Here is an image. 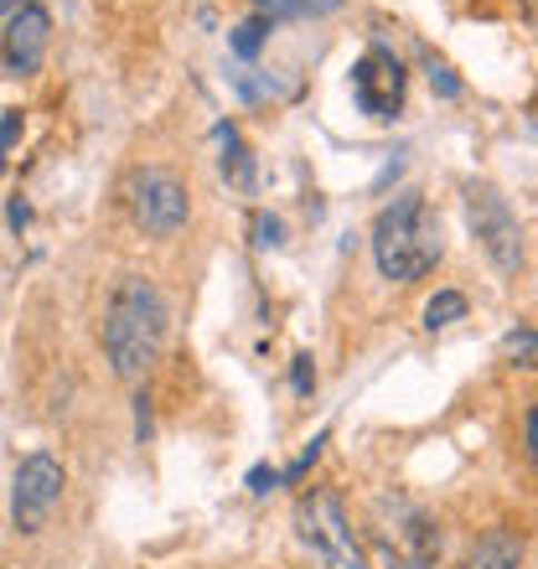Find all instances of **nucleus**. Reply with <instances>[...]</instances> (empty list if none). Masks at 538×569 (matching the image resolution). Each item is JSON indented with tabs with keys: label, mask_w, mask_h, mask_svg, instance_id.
<instances>
[{
	"label": "nucleus",
	"mask_w": 538,
	"mask_h": 569,
	"mask_svg": "<svg viewBox=\"0 0 538 569\" xmlns=\"http://www.w3.org/2000/svg\"><path fill=\"white\" fill-rule=\"evenodd\" d=\"M124 192H130L134 223L146 228L150 239H171L192 218V197H187V187L171 171H134Z\"/></svg>",
	"instance_id": "nucleus-6"
},
{
	"label": "nucleus",
	"mask_w": 538,
	"mask_h": 569,
	"mask_svg": "<svg viewBox=\"0 0 538 569\" xmlns=\"http://www.w3.org/2000/svg\"><path fill=\"white\" fill-rule=\"evenodd\" d=\"M62 487H68V477H62L58 456H47V450L27 456L21 471H16V528H21V533H37V528L52 518V508H58Z\"/></svg>",
	"instance_id": "nucleus-8"
},
{
	"label": "nucleus",
	"mask_w": 538,
	"mask_h": 569,
	"mask_svg": "<svg viewBox=\"0 0 538 569\" xmlns=\"http://www.w3.org/2000/svg\"><path fill=\"white\" fill-rule=\"evenodd\" d=\"M368 539H373L378 569H435L440 565V523L419 508L415 497H378L368 512Z\"/></svg>",
	"instance_id": "nucleus-3"
},
{
	"label": "nucleus",
	"mask_w": 538,
	"mask_h": 569,
	"mask_svg": "<svg viewBox=\"0 0 538 569\" xmlns=\"http://www.w3.org/2000/svg\"><path fill=\"white\" fill-rule=\"evenodd\" d=\"M16 136H21V109H6V120H0V156L11 150Z\"/></svg>",
	"instance_id": "nucleus-21"
},
{
	"label": "nucleus",
	"mask_w": 538,
	"mask_h": 569,
	"mask_svg": "<svg viewBox=\"0 0 538 569\" xmlns=\"http://www.w3.org/2000/svg\"><path fill=\"white\" fill-rule=\"evenodd\" d=\"M425 68H430V83H435V93H440V99H461V78L450 73V62L425 58Z\"/></svg>",
	"instance_id": "nucleus-16"
},
{
	"label": "nucleus",
	"mask_w": 538,
	"mask_h": 569,
	"mask_svg": "<svg viewBox=\"0 0 538 569\" xmlns=\"http://www.w3.org/2000/svg\"><path fill=\"white\" fill-rule=\"evenodd\" d=\"M497 352H502V362H512V368H528V373H538V327L508 331V337L497 342Z\"/></svg>",
	"instance_id": "nucleus-12"
},
{
	"label": "nucleus",
	"mask_w": 538,
	"mask_h": 569,
	"mask_svg": "<svg viewBox=\"0 0 538 569\" xmlns=\"http://www.w3.org/2000/svg\"><path fill=\"white\" fill-rule=\"evenodd\" d=\"M134 440H150V393H134Z\"/></svg>",
	"instance_id": "nucleus-20"
},
{
	"label": "nucleus",
	"mask_w": 538,
	"mask_h": 569,
	"mask_svg": "<svg viewBox=\"0 0 538 569\" xmlns=\"http://www.w3.org/2000/svg\"><path fill=\"white\" fill-rule=\"evenodd\" d=\"M16 11V0H0V16H11Z\"/></svg>",
	"instance_id": "nucleus-24"
},
{
	"label": "nucleus",
	"mask_w": 538,
	"mask_h": 569,
	"mask_svg": "<svg viewBox=\"0 0 538 569\" xmlns=\"http://www.w3.org/2000/svg\"><path fill=\"white\" fill-rule=\"evenodd\" d=\"M161 342H166V296L146 274H124L104 311V358L114 368V378H124V383L146 378L156 368V358H161Z\"/></svg>",
	"instance_id": "nucleus-1"
},
{
	"label": "nucleus",
	"mask_w": 538,
	"mask_h": 569,
	"mask_svg": "<svg viewBox=\"0 0 538 569\" xmlns=\"http://www.w3.org/2000/svg\"><path fill=\"white\" fill-rule=\"evenodd\" d=\"M534 130H538V124H534Z\"/></svg>",
	"instance_id": "nucleus-25"
},
{
	"label": "nucleus",
	"mask_w": 538,
	"mask_h": 569,
	"mask_svg": "<svg viewBox=\"0 0 538 569\" xmlns=\"http://www.w3.org/2000/svg\"><path fill=\"white\" fill-rule=\"evenodd\" d=\"M404 83H409V73H404V62L393 58L389 47H368V52L352 62V99H358V109L368 120H393V114H399Z\"/></svg>",
	"instance_id": "nucleus-7"
},
{
	"label": "nucleus",
	"mask_w": 538,
	"mask_h": 569,
	"mask_svg": "<svg viewBox=\"0 0 538 569\" xmlns=\"http://www.w3.org/2000/svg\"><path fill=\"white\" fill-rule=\"evenodd\" d=\"M461 316H466V296H461V290H440V296L425 306V327L440 331V327H450V321H461Z\"/></svg>",
	"instance_id": "nucleus-15"
},
{
	"label": "nucleus",
	"mask_w": 538,
	"mask_h": 569,
	"mask_svg": "<svg viewBox=\"0 0 538 569\" xmlns=\"http://www.w3.org/2000/svg\"><path fill=\"white\" fill-rule=\"evenodd\" d=\"M280 481H285V471H275V466H255V471H249V492L265 497V492H275Z\"/></svg>",
	"instance_id": "nucleus-19"
},
{
	"label": "nucleus",
	"mask_w": 538,
	"mask_h": 569,
	"mask_svg": "<svg viewBox=\"0 0 538 569\" xmlns=\"http://www.w3.org/2000/svg\"><path fill=\"white\" fill-rule=\"evenodd\" d=\"M47 37H52V16H47L42 0H21L11 16H6V31H0V52H6V68L16 78H27L42 68L47 58Z\"/></svg>",
	"instance_id": "nucleus-9"
},
{
	"label": "nucleus",
	"mask_w": 538,
	"mask_h": 569,
	"mask_svg": "<svg viewBox=\"0 0 538 569\" xmlns=\"http://www.w3.org/2000/svg\"><path fill=\"white\" fill-rule=\"evenodd\" d=\"M255 243H259V249H280V243H285V223H280V218L259 212V218H255Z\"/></svg>",
	"instance_id": "nucleus-17"
},
{
	"label": "nucleus",
	"mask_w": 538,
	"mask_h": 569,
	"mask_svg": "<svg viewBox=\"0 0 538 569\" xmlns=\"http://www.w3.org/2000/svg\"><path fill=\"white\" fill-rule=\"evenodd\" d=\"M461 569H524V539L512 528H487Z\"/></svg>",
	"instance_id": "nucleus-10"
},
{
	"label": "nucleus",
	"mask_w": 538,
	"mask_h": 569,
	"mask_svg": "<svg viewBox=\"0 0 538 569\" xmlns=\"http://www.w3.org/2000/svg\"><path fill=\"white\" fill-rule=\"evenodd\" d=\"M31 223V208H27V202H21V197H16V202H11V228H16V233H21V228H27Z\"/></svg>",
	"instance_id": "nucleus-23"
},
{
	"label": "nucleus",
	"mask_w": 538,
	"mask_h": 569,
	"mask_svg": "<svg viewBox=\"0 0 538 569\" xmlns=\"http://www.w3.org/2000/svg\"><path fill=\"white\" fill-rule=\"evenodd\" d=\"M218 146H223V156H218V166H223L228 187H239V192H255V156H249V146L239 140V130L233 124H218Z\"/></svg>",
	"instance_id": "nucleus-11"
},
{
	"label": "nucleus",
	"mask_w": 538,
	"mask_h": 569,
	"mask_svg": "<svg viewBox=\"0 0 538 569\" xmlns=\"http://www.w3.org/2000/svg\"><path fill=\"white\" fill-rule=\"evenodd\" d=\"M269 31H275V21H269L265 11H255V16H249V21H243V27H239V31H233V37H228V47H233L239 58H255L259 47L269 42Z\"/></svg>",
	"instance_id": "nucleus-14"
},
{
	"label": "nucleus",
	"mask_w": 538,
	"mask_h": 569,
	"mask_svg": "<svg viewBox=\"0 0 538 569\" xmlns=\"http://www.w3.org/2000/svg\"><path fill=\"white\" fill-rule=\"evenodd\" d=\"M446 239H440V218L419 192L393 197L389 208L373 218V259L378 274L393 284H415L440 264Z\"/></svg>",
	"instance_id": "nucleus-2"
},
{
	"label": "nucleus",
	"mask_w": 538,
	"mask_h": 569,
	"mask_svg": "<svg viewBox=\"0 0 538 569\" xmlns=\"http://www.w3.org/2000/svg\"><path fill=\"white\" fill-rule=\"evenodd\" d=\"M524 430H528V456H534V466H538V405L528 409V420H524Z\"/></svg>",
	"instance_id": "nucleus-22"
},
{
	"label": "nucleus",
	"mask_w": 538,
	"mask_h": 569,
	"mask_svg": "<svg viewBox=\"0 0 538 569\" xmlns=\"http://www.w3.org/2000/svg\"><path fill=\"white\" fill-rule=\"evenodd\" d=\"M296 539L306 543V555H311L316 569H373L368 555H362L358 533H352V523H347L342 497L331 492V487H311V492L300 497Z\"/></svg>",
	"instance_id": "nucleus-4"
},
{
	"label": "nucleus",
	"mask_w": 538,
	"mask_h": 569,
	"mask_svg": "<svg viewBox=\"0 0 538 569\" xmlns=\"http://www.w3.org/2000/svg\"><path fill=\"white\" fill-rule=\"evenodd\" d=\"M290 389H296L300 399L316 389V362H311V352H300V358L290 362Z\"/></svg>",
	"instance_id": "nucleus-18"
},
{
	"label": "nucleus",
	"mask_w": 538,
	"mask_h": 569,
	"mask_svg": "<svg viewBox=\"0 0 538 569\" xmlns=\"http://www.w3.org/2000/svg\"><path fill=\"white\" fill-rule=\"evenodd\" d=\"M342 0H255V11H265L269 21H300V16H331Z\"/></svg>",
	"instance_id": "nucleus-13"
},
{
	"label": "nucleus",
	"mask_w": 538,
	"mask_h": 569,
	"mask_svg": "<svg viewBox=\"0 0 538 569\" xmlns=\"http://www.w3.org/2000/svg\"><path fill=\"white\" fill-rule=\"evenodd\" d=\"M461 202H466L471 239L481 243V254L492 259V270L497 274L524 270V228H518V212L508 208V197L497 192L492 181H466Z\"/></svg>",
	"instance_id": "nucleus-5"
}]
</instances>
